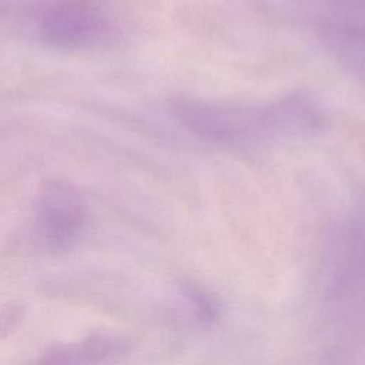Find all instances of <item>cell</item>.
Segmentation results:
<instances>
[{"instance_id": "cell-1", "label": "cell", "mask_w": 365, "mask_h": 365, "mask_svg": "<svg viewBox=\"0 0 365 365\" xmlns=\"http://www.w3.org/2000/svg\"><path fill=\"white\" fill-rule=\"evenodd\" d=\"M173 111L192 134L227 147L251 148L309 134L322 124L319 106L304 93H289L264 104L182 98Z\"/></svg>"}, {"instance_id": "cell-2", "label": "cell", "mask_w": 365, "mask_h": 365, "mask_svg": "<svg viewBox=\"0 0 365 365\" xmlns=\"http://www.w3.org/2000/svg\"><path fill=\"white\" fill-rule=\"evenodd\" d=\"M40 36L60 50H88L113 40L114 27L104 13L84 0H66L50 9L41 20Z\"/></svg>"}, {"instance_id": "cell-3", "label": "cell", "mask_w": 365, "mask_h": 365, "mask_svg": "<svg viewBox=\"0 0 365 365\" xmlns=\"http://www.w3.org/2000/svg\"><path fill=\"white\" fill-rule=\"evenodd\" d=\"M87 221V207L80 191L68 181H43L37 197V230L51 250H66L77 241Z\"/></svg>"}, {"instance_id": "cell-4", "label": "cell", "mask_w": 365, "mask_h": 365, "mask_svg": "<svg viewBox=\"0 0 365 365\" xmlns=\"http://www.w3.org/2000/svg\"><path fill=\"white\" fill-rule=\"evenodd\" d=\"M346 251L328 289L327 308L334 321L365 327V228L361 224L351 227Z\"/></svg>"}, {"instance_id": "cell-5", "label": "cell", "mask_w": 365, "mask_h": 365, "mask_svg": "<svg viewBox=\"0 0 365 365\" xmlns=\"http://www.w3.org/2000/svg\"><path fill=\"white\" fill-rule=\"evenodd\" d=\"M319 31L328 51L365 87V27L321 23Z\"/></svg>"}, {"instance_id": "cell-6", "label": "cell", "mask_w": 365, "mask_h": 365, "mask_svg": "<svg viewBox=\"0 0 365 365\" xmlns=\"http://www.w3.org/2000/svg\"><path fill=\"white\" fill-rule=\"evenodd\" d=\"M321 11V23L365 27V0H312Z\"/></svg>"}]
</instances>
